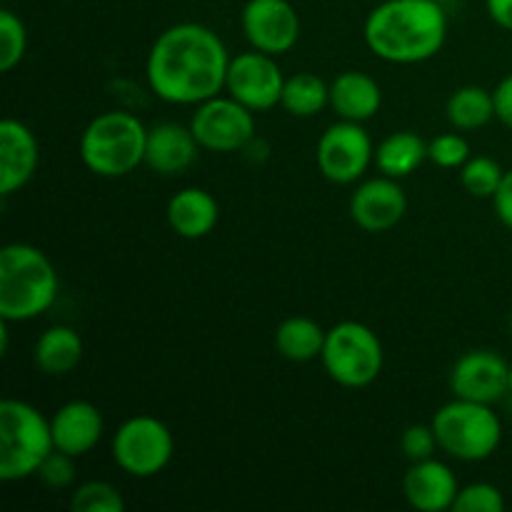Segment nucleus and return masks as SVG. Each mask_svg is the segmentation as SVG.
Masks as SVG:
<instances>
[{"label":"nucleus","mask_w":512,"mask_h":512,"mask_svg":"<svg viewBox=\"0 0 512 512\" xmlns=\"http://www.w3.org/2000/svg\"><path fill=\"white\" fill-rule=\"evenodd\" d=\"M380 105H383V90H380L378 80L370 78L368 73L345 70L330 83V108L340 120L365 123V120L375 118Z\"/></svg>","instance_id":"nucleus-19"},{"label":"nucleus","mask_w":512,"mask_h":512,"mask_svg":"<svg viewBox=\"0 0 512 512\" xmlns=\"http://www.w3.org/2000/svg\"><path fill=\"white\" fill-rule=\"evenodd\" d=\"M220 220V205L208 190L183 188L168 203V225L185 240H200L215 230Z\"/></svg>","instance_id":"nucleus-20"},{"label":"nucleus","mask_w":512,"mask_h":512,"mask_svg":"<svg viewBox=\"0 0 512 512\" xmlns=\"http://www.w3.org/2000/svg\"><path fill=\"white\" fill-rule=\"evenodd\" d=\"M148 128L125 110H108L80 135V160L100 178H123L145 163Z\"/></svg>","instance_id":"nucleus-4"},{"label":"nucleus","mask_w":512,"mask_h":512,"mask_svg":"<svg viewBox=\"0 0 512 512\" xmlns=\"http://www.w3.org/2000/svg\"><path fill=\"white\" fill-rule=\"evenodd\" d=\"M28 50V30L25 23L13 13V10H3L0 13V70L10 73L20 60L25 58Z\"/></svg>","instance_id":"nucleus-27"},{"label":"nucleus","mask_w":512,"mask_h":512,"mask_svg":"<svg viewBox=\"0 0 512 512\" xmlns=\"http://www.w3.org/2000/svg\"><path fill=\"white\" fill-rule=\"evenodd\" d=\"M55 450L50 420L25 400L0 403V480L18 483L38 475L40 465Z\"/></svg>","instance_id":"nucleus-5"},{"label":"nucleus","mask_w":512,"mask_h":512,"mask_svg":"<svg viewBox=\"0 0 512 512\" xmlns=\"http://www.w3.org/2000/svg\"><path fill=\"white\" fill-rule=\"evenodd\" d=\"M450 390L455 398L475 403H498L510 393V365L493 350H468L450 370Z\"/></svg>","instance_id":"nucleus-13"},{"label":"nucleus","mask_w":512,"mask_h":512,"mask_svg":"<svg viewBox=\"0 0 512 512\" xmlns=\"http://www.w3.org/2000/svg\"><path fill=\"white\" fill-rule=\"evenodd\" d=\"M440 450L463 463L488 460L503 443V423L493 405L455 398L433 418Z\"/></svg>","instance_id":"nucleus-6"},{"label":"nucleus","mask_w":512,"mask_h":512,"mask_svg":"<svg viewBox=\"0 0 512 512\" xmlns=\"http://www.w3.org/2000/svg\"><path fill=\"white\" fill-rule=\"evenodd\" d=\"M228 68V48L215 30L178 23L155 38L145 60V78L165 103L200 105L225 90Z\"/></svg>","instance_id":"nucleus-1"},{"label":"nucleus","mask_w":512,"mask_h":512,"mask_svg":"<svg viewBox=\"0 0 512 512\" xmlns=\"http://www.w3.org/2000/svg\"><path fill=\"white\" fill-rule=\"evenodd\" d=\"M280 105L295 118H313L330 105V85L315 73H295L285 78Z\"/></svg>","instance_id":"nucleus-25"},{"label":"nucleus","mask_w":512,"mask_h":512,"mask_svg":"<svg viewBox=\"0 0 512 512\" xmlns=\"http://www.w3.org/2000/svg\"><path fill=\"white\" fill-rule=\"evenodd\" d=\"M493 205L500 223L512 230V170H505L503 183H500V188L493 195Z\"/></svg>","instance_id":"nucleus-34"},{"label":"nucleus","mask_w":512,"mask_h":512,"mask_svg":"<svg viewBox=\"0 0 512 512\" xmlns=\"http://www.w3.org/2000/svg\"><path fill=\"white\" fill-rule=\"evenodd\" d=\"M240 25L255 50L283 55L300 40V15L288 0H248Z\"/></svg>","instance_id":"nucleus-12"},{"label":"nucleus","mask_w":512,"mask_h":512,"mask_svg":"<svg viewBox=\"0 0 512 512\" xmlns=\"http://www.w3.org/2000/svg\"><path fill=\"white\" fill-rule=\"evenodd\" d=\"M495 98V118L512 130V73L505 75L493 90Z\"/></svg>","instance_id":"nucleus-33"},{"label":"nucleus","mask_w":512,"mask_h":512,"mask_svg":"<svg viewBox=\"0 0 512 512\" xmlns=\"http://www.w3.org/2000/svg\"><path fill=\"white\" fill-rule=\"evenodd\" d=\"M315 160H318L320 175L330 183H358L368 165L375 160L373 140H370L363 123L338 120L320 135Z\"/></svg>","instance_id":"nucleus-10"},{"label":"nucleus","mask_w":512,"mask_h":512,"mask_svg":"<svg viewBox=\"0 0 512 512\" xmlns=\"http://www.w3.org/2000/svg\"><path fill=\"white\" fill-rule=\"evenodd\" d=\"M400 448H403L405 458L410 463H420V460L433 458L435 450L440 448L438 435H435L433 425H410L405 428L403 438H400Z\"/></svg>","instance_id":"nucleus-31"},{"label":"nucleus","mask_w":512,"mask_h":512,"mask_svg":"<svg viewBox=\"0 0 512 512\" xmlns=\"http://www.w3.org/2000/svg\"><path fill=\"white\" fill-rule=\"evenodd\" d=\"M505 170L500 163L488 155H475L460 168V183L473 198H493L495 190L503 183Z\"/></svg>","instance_id":"nucleus-26"},{"label":"nucleus","mask_w":512,"mask_h":512,"mask_svg":"<svg viewBox=\"0 0 512 512\" xmlns=\"http://www.w3.org/2000/svg\"><path fill=\"white\" fill-rule=\"evenodd\" d=\"M408 213V195L395 178L380 175L360 183L350 195V218L365 233H388Z\"/></svg>","instance_id":"nucleus-14"},{"label":"nucleus","mask_w":512,"mask_h":512,"mask_svg":"<svg viewBox=\"0 0 512 512\" xmlns=\"http://www.w3.org/2000/svg\"><path fill=\"white\" fill-rule=\"evenodd\" d=\"M325 333L328 330L320 328V323H315L313 318L293 315L275 330V350L280 353V358L290 360V363H310L323 353Z\"/></svg>","instance_id":"nucleus-23"},{"label":"nucleus","mask_w":512,"mask_h":512,"mask_svg":"<svg viewBox=\"0 0 512 512\" xmlns=\"http://www.w3.org/2000/svg\"><path fill=\"white\" fill-rule=\"evenodd\" d=\"M190 130L200 148L210 153H238L255 140L253 110L233 95H215L195 105Z\"/></svg>","instance_id":"nucleus-9"},{"label":"nucleus","mask_w":512,"mask_h":512,"mask_svg":"<svg viewBox=\"0 0 512 512\" xmlns=\"http://www.w3.org/2000/svg\"><path fill=\"white\" fill-rule=\"evenodd\" d=\"M438 3H450V0H438Z\"/></svg>","instance_id":"nucleus-38"},{"label":"nucleus","mask_w":512,"mask_h":512,"mask_svg":"<svg viewBox=\"0 0 512 512\" xmlns=\"http://www.w3.org/2000/svg\"><path fill=\"white\" fill-rule=\"evenodd\" d=\"M508 328H510V338H512V313H510V320H508Z\"/></svg>","instance_id":"nucleus-36"},{"label":"nucleus","mask_w":512,"mask_h":512,"mask_svg":"<svg viewBox=\"0 0 512 512\" xmlns=\"http://www.w3.org/2000/svg\"><path fill=\"white\" fill-rule=\"evenodd\" d=\"M428 160L440 168H463L470 160V143L458 133H443L428 143Z\"/></svg>","instance_id":"nucleus-30"},{"label":"nucleus","mask_w":512,"mask_h":512,"mask_svg":"<svg viewBox=\"0 0 512 512\" xmlns=\"http://www.w3.org/2000/svg\"><path fill=\"white\" fill-rule=\"evenodd\" d=\"M110 453L115 465L130 478H155L173 460L175 440L163 420L153 415H133L115 430Z\"/></svg>","instance_id":"nucleus-8"},{"label":"nucleus","mask_w":512,"mask_h":512,"mask_svg":"<svg viewBox=\"0 0 512 512\" xmlns=\"http://www.w3.org/2000/svg\"><path fill=\"white\" fill-rule=\"evenodd\" d=\"M283 88L285 75L280 65L275 63V55L260 53V50L253 48L250 53H240L230 58L225 90L253 113L280 105Z\"/></svg>","instance_id":"nucleus-11"},{"label":"nucleus","mask_w":512,"mask_h":512,"mask_svg":"<svg viewBox=\"0 0 512 512\" xmlns=\"http://www.w3.org/2000/svg\"><path fill=\"white\" fill-rule=\"evenodd\" d=\"M200 143L195 140L190 125L180 123H158L148 130V145H145V165L158 175H180L188 170L198 158Z\"/></svg>","instance_id":"nucleus-18"},{"label":"nucleus","mask_w":512,"mask_h":512,"mask_svg":"<svg viewBox=\"0 0 512 512\" xmlns=\"http://www.w3.org/2000/svg\"><path fill=\"white\" fill-rule=\"evenodd\" d=\"M445 115L455 130H478L495 118L493 90L480 85H463L453 90L445 103Z\"/></svg>","instance_id":"nucleus-24"},{"label":"nucleus","mask_w":512,"mask_h":512,"mask_svg":"<svg viewBox=\"0 0 512 512\" xmlns=\"http://www.w3.org/2000/svg\"><path fill=\"white\" fill-rule=\"evenodd\" d=\"M55 448L73 458H83L100 443L105 430L103 413L88 400H70L50 418Z\"/></svg>","instance_id":"nucleus-17"},{"label":"nucleus","mask_w":512,"mask_h":512,"mask_svg":"<svg viewBox=\"0 0 512 512\" xmlns=\"http://www.w3.org/2000/svg\"><path fill=\"white\" fill-rule=\"evenodd\" d=\"M510 395H512V365H510Z\"/></svg>","instance_id":"nucleus-37"},{"label":"nucleus","mask_w":512,"mask_h":512,"mask_svg":"<svg viewBox=\"0 0 512 512\" xmlns=\"http://www.w3.org/2000/svg\"><path fill=\"white\" fill-rule=\"evenodd\" d=\"M40 163V145L20 120L0 123V195H13L30 183Z\"/></svg>","instance_id":"nucleus-15"},{"label":"nucleus","mask_w":512,"mask_h":512,"mask_svg":"<svg viewBox=\"0 0 512 512\" xmlns=\"http://www.w3.org/2000/svg\"><path fill=\"white\" fill-rule=\"evenodd\" d=\"M505 498L498 485L493 483H470L460 488L455 498L453 512H503Z\"/></svg>","instance_id":"nucleus-29"},{"label":"nucleus","mask_w":512,"mask_h":512,"mask_svg":"<svg viewBox=\"0 0 512 512\" xmlns=\"http://www.w3.org/2000/svg\"><path fill=\"white\" fill-rule=\"evenodd\" d=\"M33 360L38 370L53 378L73 373L83 360V338L70 325H53L35 343Z\"/></svg>","instance_id":"nucleus-21"},{"label":"nucleus","mask_w":512,"mask_h":512,"mask_svg":"<svg viewBox=\"0 0 512 512\" xmlns=\"http://www.w3.org/2000/svg\"><path fill=\"white\" fill-rule=\"evenodd\" d=\"M363 38L385 63H425L443 50L448 15L438 0H383L365 18Z\"/></svg>","instance_id":"nucleus-2"},{"label":"nucleus","mask_w":512,"mask_h":512,"mask_svg":"<svg viewBox=\"0 0 512 512\" xmlns=\"http://www.w3.org/2000/svg\"><path fill=\"white\" fill-rule=\"evenodd\" d=\"M70 508L73 512H123L125 500L110 483L103 480H90L83 483L70 498Z\"/></svg>","instance_id":"nucleus-28"},{"label":"nucleus","mask_w":512,"mask_h":512,"mask_svg":"<svg viewBox=\"0 0 512 512\" xmlns=\"http://www.w3.org/2000/svg\"><path fill=\"white\" fill-rule=\"evenodd\" d=\"M428 160V143L415 130H398L390 133L375 148V165L388 178H408Z\"/></svg>","instance_id":"nucleus-22"},{"label":"nucleus","mask_w":512,"mask_h":512,"mask_svg":"<svg viewBox=\"0 0 512 512\" xmlns=\"http://www.w3.org/2000/svg\"><path fill=\"white\" fill-rule=\"evenodd\" d=\"M485 5H488V15L493 18V23L512 33V0H485Z\"/></svg>","instance_id":"nucleus-35"},{"label":"nucleus","mask_w":512,"mask_h":512,"mask_svg":"<svg viewBox=\"0 0 512 512\" xmlns=\"http://www.w3.org/2000/svg\"><path fill=\"white\" fill-rule=\"evenodd\" d=\"M403 493L413 510L445 512L453 510L460 485L448 465L435 458H428L410 465L403 478Z\"/></svg>","instance_id":"nucleus-16"},{"label":"nucleus","mask_w":512,"mask_h":512,"mask_svg":"<svg viewBox=\"0 0 512 512\" xmlns=\"http://www.w3.org/2000/svg\"><path fill=\"white\" fill-rule=\"evenodd\" d=\"M325 373L343 388H368L380 378L385 365L383 343L373 328L358 320H343L325 333L323 353Z\"/></svg>","instance_id":"nucleus-7"},{"label":"nucleus","mask_w":512,"mask_h":512,"mask_svg":"<svg viewBox=\"0 0 512 512\" xmlns=\"http://www.w3.org/2000/svg\"><path fill=\"white\" fill-rule=\"evenodd\" d=\"M38 478L53 490L68 488V485L75 480V458L73 455H68V453H63V450L55 448L53 453L45 458V463L40 465Z\"/></svg>","instance_id":"nucleus-32"},{"label":"nucleus","mask_w":512,"mask_h":512,"mask_svg":"<svg viewBox=\"0 0 512 512\" xmlns=\"http://www.w3.org/2000/svg\"><path fill=\"white\" fill-rule=\"evenodd\" d=\"M60 280L48 255L30 243L0 250V320L28 323L53 308Z\"/></svg>","instance_id":"nucleus-3"}]
</instances>
